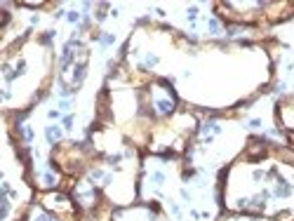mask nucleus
I'll return each mask as SVG.
<instances>
[{
	"mask_svg": "<svg viewBox=\"0 0 294 221\" xmlns=\"http://www.w3.org/2000/svg\"><path fill=\"white\" fill-rule=\"evenodd\" d=\"M68 19H71V21H78V19H80V14H78V12H68Z\"/></svg>",
	"mask_w": 294,
	"mask_h": 221,
	"instance_id": "obj_3",
	"label": "nucleus"
},
{
	"mask_svg": "<svg viewBox=\"0 0 294 221\" xmlns=\"http://www.w3.org/2000/svg\"><path fill=\"white\" fill-rule=\"evenodd\" d=\"M71 125H73V115H66V118H64V127H66V130H71Z\"/></svg>",
	"mask_w": 294,
	"mask_h": 221,
	"instance_id": "obj_2",
	"label": "nucleus"
},
{
	"mask_svg": "<svg viewBox=\"0 0 294 221\" xmlns=\"http://www.w3.org/2000/svg\"><path fill=\"white\" fill-rule=\"evenodd\" d=\"M47 139L54 144V141L61 139V127H57V125H52V127H47Z\"/></svg>",
	"mask_w": 294,
	"mask_h": 221,
	"instance_id": "obj_1",
	"label": "nucleus"
}]
</instances>
